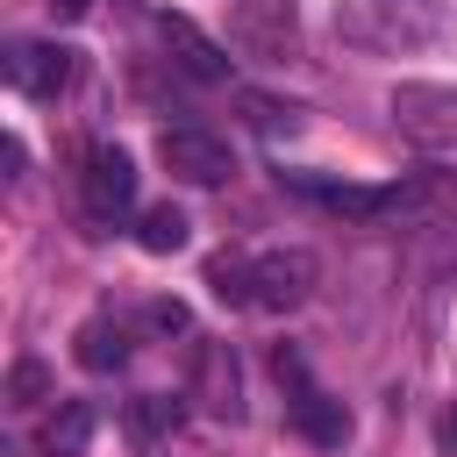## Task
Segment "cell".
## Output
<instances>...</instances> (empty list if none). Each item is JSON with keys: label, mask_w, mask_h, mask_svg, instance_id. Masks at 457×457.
I'll return each instance as SVG.
<instances>
[{"label": "cell", "mask_w": 457, "mask_h": 457, "mask_svg": "<svg viewBox=\"0 0 457 457\" xmlns=\"http://www.w3.org/2000/svg\"><path fill=\"white\" fill-rule=\"evenodd\" d=\"M71 71H79V57L64 43H7V86L29 100H57L71 86Z\"/></svg>", "instance_id": "obj_6"}, {"label": "cell", "mask_w": 457, "mask_h": 457, "mask_svg": "<svg viewBox=\"0 0 457 457\" xmlns=\"http://www.w3.org/2000/svg\"><path fill=\"white\" fill-rule=\"evenodd\" d=\"M243 114H250L264 136H278V129H293V121H300V107H278V100H264V93H243Z\"/></svg>", "instance_id": "obj_16"}, {"label": "cell", "mask_w": 457, "mask_h": 457, "mask_svg": "<svg viewBox=\"0 0 457 457\" xmlns=\"http://www.w3.org/2000/svg\"><path fill=\"white\" fill-rule=\"evenodd\" d=\"M86 7H93V0H50V14H64V21H79Z\"/></svg>", "instance_id": "obj_19"}, {"label": "cell", "mask_w": 457, "mask_h": 457, "mask_svg": "<svg viewBox=\"0 0 457 457\" xmlns=\"http://www.w3.org/2000/svg\"><path fill=\"white\" fill-rule=\"evenodd\" d=\"M43 386H50V371H43V364H36V357H21V364H14V371H7V400H14V407H29V400H36V393H43Z\"/></svg>", "instance_id": "obj_17"}, {"label": "cell", "mask_w": 457, "mask_h": 457, "mask_svg": "<svg viewBox=\"0 0 457 457\" xmlns=\"http://www.w3.org/2000/svg\"><path fill=\"white\" fill-rule=\"evenodd\" d=\"M150 328L179 336V328H186V307H179V300H157V307H150Z\"/></svg>", "instance_id": "obj_18"}, {"label": "cell", "mask_w": 457, "mask_h": 457, "mask_svg": "<svg viewBox=\"0 0 457 457\" xmlns=\"http://www.w3.org/2000/svg\"><path fill=\"white\" fill-rule=\"evenodd\" d=\"M164 43L179 50V64H186L193 79H228V57H221V50H214V43H207V36L193 29V21H179V14H164Z\"/></svg>", "instance_id": "obj_11"}, {"label": "cell", "mask_w": 457, "mask_h": 457, "mask_svg": "<svg viewBox=\"0 0 457 457\" xmlns=\"http://www.w3.org/2000/svg\"><path fill=\"white\" fill-rule=\"evenodd\" d=\"M321 264L314 250H257V257H214L207 264V293L221 307H257V314H293L314 293Z\"/></svg>", "instance_id": "obj_1"}, {"label": "cell", "mask_w": 457, "mask_h": 457, "mask_svg": "<svg viewBox=\"0 0 457 457\" xmlns=\"http://www.w3.org/2000/svg\"><path fill=\"white\" fill-rule=\"evenodd\" d=\"M443 0H336V36L371 57H407L443 36Z\"/></svg>", "instance_id": "obj_2"}, {"label": "cell", "mask_w": 457, "mask_h": 457, "mask_svg": "<svg viewBox=\"0 0 457 457\" xmlns=\"http://www.w3.org/2000/svg\"><path fill=\"white\" fill-rule=\"evenodd\" d=\"M186 236H193V221H186V207H143V221H136V243L150 250V257H171V250H186Z\"/></svg>", "instance_id": "obj_13"}, {"label": "cell", "mask_w": 457, "mask_h": 457, "mask_svg": "<svg viewBox=\"0 0 457 457\" xmlns=\"http://www.w3.org/2000/svg\"><path fill=\"white\" fill-rule=\"evenodd\" d=\"M179 421H186V400H179V393H136V400H129V436H136V443H157V436H171Z\"/></svg>", "instance_id": "obj_12"}, {"label": "cell", "mask_w": 457, "mask_h": 457, "mask_svg": "<svg viewBox=\"0 0 457 457\" xmlns=\"http://www.w3.org/2000/svg\"><path fill=\"white\" fill-rule=\"evenodd\" d=\"M79 186H86V207H93L100 221H114V214H129V200H136V157H129L121 143H93Z\"/></svg>", "instance_id": "obj_7"}, {"label": "cell", "mask_w": 457, "mask_h": 457, "mask_svg": "<svg viewBox=\"0 0 457 457\" xmlns=\"http://www.w3.org/2000/svg\"><path fill=\"white\" fill-rule=\"evenodd\" d=\"M293 186L307 200H321L328 214H350V221H371V214H393L414 200V186H336V179H307V171H293Z\"/></svg>", "instance_id": "obj_8"}, {"label": "cell", "mask_w": 457, "mask_h": 457, "mask_svg": "<svg viewBox=\"0 0 457 457\" xmlns=\"http://www.w3.org/2000/svg\"><path fill=\"white\" fill-rule=\"evenodd\" d=\"M79 364H86V371H121V364H129L121 321H86V328H79Z\"/></svg>", "instance_id": "obj_14"}, {"label": "cell", "mask_w": 457, "mask_h": 457, "mask_svg": "<svg viewBox=\"0 0 457 457\" xmlns=\"http://www.w3.org/2000/svg\"><path fill=\"white\" fill-rule=\"evenodd\" d=\"M228 43H236L243 57H257V64L300 57V14H293V0H236Z\"/></svg>", "instance_id": "obj_4"}, {"label": "cell", "mask_w": 457, "mask_h": 457, "mask_svg": "<svg viewBox=\"0 0 457 457\" xmlns=\"http://www.w3.org/2000/svg\"><path fill=\"white\" fill-rule=\"evenodd\" d=\"M286 414H293V428H300L307 443H321V450H343V443H350V414H343V400H328V393H314V386H300Z\"/></svg>", "instance_id": "obj_9"}, {"label": "cell", "mask_w": 457, "mask_h": 457, "mask_svg": "<svg viewBox=\"0 0 457 457\" xmlns=\"http://www.w3.org/2000/svg\"><path fill=\"white\" fill-rule=\"evenodd\" d=\"M157 157H164V171L186 179V186H221V179L236 171V150H228L221 136H207V129H164V136H157Z\"/></svg>", "instance_id": "obj_5"}, {"label": "cell", "mask_w": 457, "mask_h": 457, "mask_svg": "<svg viewBox=\"0 0 457 457\" xmlns=\"http://www.w3.org/2000/svg\"><path fill=\"white\" fill-rule=\"evenodd\" d=\"M200 371H207V386H214V414H228V421H236V364H228L221 350H207V357H200Z\"/></svg>", "instance_id": "obj_15"}, {"label": "cell", "mask_w": 457, "mask_h": 457, "mask_svg": "<svg viewBox=\"0 0 457 457\" xmlns=\"http://www.w3.org/2000/svg\"><path fill=\"white\" fill-rule=\"evenodd\" d=\"M86 443H93V407L86 400H57L43 414V428H36V450L43 457H86Z\"/></svg>", "instance_id": "obj_10"}, {"label": "cell", "mask_w": 457, "mask_h": 457, "mask_svg": "<svg viewBox=\"0 0 457 457\" xmlns=\"http://www.w3.org/2000/svg\"><path fill=\"white\" fill-rule=\"evenodd\" d=\"M393 129L421 150H457V86H436V79H400L393 86Z\"/></svg>", "instance_id": "obj_3"}, {"label": "cell", "mask_w": 457, "mask_h": 457, "mask_svg": "<svg viewBox=\"0 0 457 457\" xmlns=\"http://www.w3.org/2000/svg\"><path fill=\"white\" fill-rule=\"evenodd\" d=\"M443 443H450V450H457V414H450V421H443Z\"/></svg>", "instance_id": "obj_20"}]
</instances>
